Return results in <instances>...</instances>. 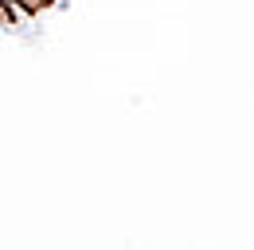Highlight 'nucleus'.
<instances>
[{
    "mask_svg": "<svg viewBox=\"0 0 254 250\" xmlns=\"http://www.w3.org/2000/svg\"><path fill=\"white\" fill-rule=\"evenodd\" d=\"M43 4H51V0H43Z\"/></svg>",
    "mask_w": 254,
    "mask_h": 250,
    "instance_id": "f03ea898",
    "label": "nucleus"
},
{
    "mask_svg": "<svg viewBox=\"0 0 254 250\" xmlns=\"http://www.w3.org/2000/svg\"><path fill=\"white\" fill-rule=\"evenodd\" d=\"M4 12H8V8H4V4H0V16H4Z\"/></svg>",
    "mask_w": 254,
    "mask_h": 250,
    "instance_id": "f257e3e1",
    "label": "nucleus"
}]
</instances>
